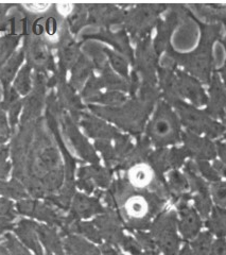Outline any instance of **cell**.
Here are the masks:
<instances>
[{
    "label": "cell",
    "mask_w": 226,
    "mask_h": 255,
    "mask_svg": "<svg viewBox=\"0 0 226 255\" xmlns=\"http://www.w3.org/2000/svg\"><path fill=\"white\" fill-rule=\"evenodd\" d=\"M183 12L192 19L200 29V41L198 46L190 52H179L172 47L171 43L167 45L169 57L184 68V71L197 78L201 83L209 85L215 69L214 45L221 39L222 25L219 22H203L186 7Z\"/></svg>",
    "instance_id": "cell-1"
},
{
    "label": "cell",
    "mask_w": 226,
    "mask_h": 255,
    "mask_svg": "<svg viewBox=\"0 0 226 255\" xmlns=\"http://www.w3.org/2000/svg\"><path fill=\"white\" fill-rule=\"evenodd\" d=\"M107 200L118 207L125 225L136 230L147 229L167 201L155 194L134 188L127 181L116 182Z\"/></svg>",
    "instance_id": "cell-2"
},
{
    "label": "cell",
    "mask_w": 226,
    "mask_h": 255,
    "mask_svg": "<svg viewBox=\"0 0 226 255\" xmlns=\"http://www.w3.org/2000/svg\"><path fill=\"white\" fill-rule=\"evenodd\" d=\"M169 101L177 110L181 125L188 131L198 135L203 134L205 137L211 139L223 136V124L215 121L205 111H201L197 107L189 105L181 97H175Z\"/></svg>",
    "instance_id": "cell-3"
},
{
    "label": "cell",
    "mask_w": 226,
    "mask_h": 255,
    "mask_svg": "<svg viewBox=\"0 0 226 255\" xmlns=\"http://www.w3.org/2000/svg\"><path fill=\"white\" fill-rule=\"evenodd\" d=\"M181 122L170 106L161 103L157 114L149 127V135L158 147L176 145L182 138Z\"/></svg>",
    "instance_id": "cell-4"
},
{
    "label": "cell",
    "mask_w": 226,
    "mask_h": 255,
    "mask_svg": "<svg viewBox=\"0 0 226 255\" xmlns=\"http://www.w3.org/2000/svg\"><path fill=\"white\" fill-rule=\"evenodd\" d=\"M126 181L134 188L155 194L165 200L170 197L167 182L163 174L157 172L146 162L136 163L128 167Z\"/></svg>",
    "instance_id": "cell-5"
},
{
    "label": "cell",
    "mask_w": 226,
    "mask_h": 255,
    "mask_svg": "<svg viewBox=\"0 0 226 255\" xmlns=\"http://www.w3.org/2000/svg\"><path fill=\"white\" fill-rule=\"evenodd\" d=\"M152 237L164 255H177L181 239L177 234V213L165 211L158 215L152 226Z\"/></svg>",
    "instance_id": "cell-6"
},
{
    "label": "cell",
    "mask_w": 226,
    "mask_h": 255,
    "mask_svg": "<svg viewBox=\"0 0 226 255\" xmlns=\"http://www.w3.org/2000/svg\"><path fill=\"white\" fill-rule=\"evenodd\" d=\"M173 199L177 210V230L185 242H191L201 233L202 218L195 207L189 205L192 200L190 191Z\"/></svg>",
    "instance_id": "cell-7"
},
{
    "label": "cell",
    "mask_w": 226,
    "mask_h": 255,
    "mask_svg": "<svg viewBox=\"0 0 226 255\" xmlns=\"http://www.w3.org/2000/svg\"><path fill=\"white\" fill-rule=\"evenodd\" d=\"M182 141L184 143L183 149L187 156L193 161H215L218 153L216 142L211 138L201 136L188 130L182 132Z\"/></svg>",
    "instance_id": "cell-8"
},
{
    "label": "cell",
    "mask_w": 226,
    "mask_h": 255,
    "mask_svg": "<svg viewBox=\"0 0 226 255\" xmlns=\"http://www.w3.org/2000/svg\"><path fill=\"white\" fill-rule=\"evenodd\" d=\"M175 89L180 97L189 100L192 106L199 108L207 105L208 95L205 93L202 83L186 71L175 70Z\"/></svg>",
    "instance_id": "cell-9"
},
{
    "label": "cell",
    "mask_w": 226,
    "mask_h": 255,
    "mask_svg": "<svg viewBox=\"0 0 226 255\" xmlns=\"http://www.w3.org/2000/svg\"><path fill=\"white\" fill-rule=\"evenodd\" d=\"M208 102L204 111L215 121H222L226 114V89L217 71L208 85Z\"/></svg>",
    "instance_id": "cell-10"
},
{
    "label": "cell",
    "mask_w": 226,
    "mask_h": 255,
    "mask_svg": "<svg viewBox=\"0 0 226 255\" xmlns=\"http://www.w3.org/2000/svg\"><path fill=\"white\" fill-rule=\"evenodd\" d=\"M95 223L101 231L102 236L111 244H121L123 235L119 228V221L114 214H107L95 220Z\"/></svg>",
    "instance_id": "cell-11"
},
{
    "label": "cell",
    "mask_w": 226,
    "mask_h": 255,
    "mask_svg": "<svg viewBox=\"0 0 226 255\" xmlns=\"http://www.w3.org/2000/svg\"><path fill=\"white\" fill-rule=\"evenodd\" d=\"M205 226L213 235L218 238L226 237V210L219 206H213L211 215L206 219Z\"/></svg>",
    "instance_id": "cell-12"
},
{
    "label": "cell",
    "mask_w": 226,
    "mask_h": 255,
    "mask_svg": "<svg viewBox=\"0 0 226 255\" xmlns=\"http://www.w3.org/2000/svg\"><path fill=\"white\" fill-rule=\"evenodd\" d=\"M110 179H111V174L107 170L101 169V168H96V167L85 168L81 171V187L84 188L87 191H92L93 180L97 183V184H99L101 186H107L109 184Z\"/></svg>",
    "instance_id": "cell-13"
},
{
    "label": "cell",
    "mask_w": 226,
    "mask_h": 255,
    "mask_svg": "<svg viewBox=\"0 0 226 255\" xmlns=\"http://www.w3.org/2000/svg\"><path fill=\"white\" fill-rule=\"evenodd\" d=\"M167 186L170 196L175 198L189 191V183L185 174L180 170H171L168 174Z\"/></svg>",
    "instance_id": "cell-14"
},
{
    "label": "cell",
    "mask_w": 226,
    "mask_h": 255,
    "mask_svg": "<svg viewBox=\"0 0 226 255\" xmlns=\"http://www.w3.org/2000/svg\"><path fill=\"white\" fill-rule=\"evenodd\" d=\"M66 249L70 255H101L99 249L81 237H70L66 242Z\"/></svg>",
    "instance_id": "cell-15"
},
{
    "label": "cell",
    "mask_w": 226,
    "mask_h": 255,
    "mask_svg": "<svg viewBox=\"0 0 226 255\" xmlns=\"http://www.w3.org/2000/svg\"><path fill=\"white\" fill-rule=\"evenodd\" d=\"M102 211V207L95 199L78 195L75 201V212L81 217H88L91 215Z\"/></svg>",
    "instance_id": "cell-16"
},
{
    "label": "cell",
    "mask_w": 226,
    "mask_h": 255,
    "mask_svg": "<svg viewBox=\"0 0 226 255\" xmlns=\"http://www.w3.org/2000/svg\"><path fill=\"white\" fill-rule=\"evenodd\" d=\"M213 243L214 235L208 231H205V232H201L195 239H192L189 245L195 255H209Z\"/></svg>",
    "instance_id": "cell-17"
},
{
    "label": "cell",
    "mask_w": 226,
    "mask_h": 255,
    "mask_svg": "<svg viewBox=\"0 0 226 255\" xmlns=\"http://www.w3.org/2000/svg\"><path fill=\"white\" fill-rule=\"evenodd\" d=\"M209 191L216 205L226 210V182L220 180L212 183Z\"/></svg>",
    "instance_id": "cell-18"
},
{
    "label": "cell",
    "mask_w": 226,
    "mask_h": 255,
    "mask_svg": "<svg viewBox=\"0 0 226 255\" xmlns=\"http://www.w3.org/2000/svg\"><path fill=\"white\" fill-rule=\"evenodd\" d=\"M199 173L202 178H204L208 182H218L221 180V175L218 173L215 167L208 163V161H195Z\"/></svg>",
    "instance_id": "cell-19"
},
{
    "label": "cell",
    "mask_w": 226,
    "mask_h": 255,
    "mask_svg": "<svg viewBox=\"0 0 226 255\" xmlns=\"http://www.w3.org/2000/svg\"><path fill=\"white\" fill-rule=\"evenodd\" d=\"M136 238L138 241V244L140 245L141 248L146 249V251H151V250H156V244L153 239L152 236L144 234L142 232H138L136 234Z\"/></svg>",
    "instance_id": "cell-20"
},
{
    "label": "cell",
    "mask_w": 226,
    "mask_h": 255,
    "mask_svg": "<svg viewBox=\"0 0 226 255\" xmlns=\"http://www.w3.org/2000/svg\"><path fill=\"white\" fill-rule=\"evenodd\" d=\"M79 230H81V233H83L87 238L92 239L96 243L101 242V236L98 231H97L90 223H81L79 226Z\"/></svg>",
    "instance_id": "cell-21"
},
{
    "label": "cell",
    "mask_w": 226,
    "mask_h": 255,
    "mask_svg": "<svg viewBox=\"0 0 226 255\" xmlns=\"http://www.w3.org/2000/svg\"><path fill=\"white\" fill-rule=\"evenodd\" d=\"M121 245H122L123 249L125 251L131 253L132 255H141V247L138 243L135 242L133 238L123 237L122 242H121Z\"/></svg>",
    "instance_id": "cell-22"
},
{
    "label": "cell",
    "mask_w": 226,
    "mask_h": 255,
    "mask_svg": "<svg viewBox=\"0 0 226 255\" xmlns=\"http://www.w3.org/2000/svg\"><path fill=\"white\" fill-rule=\"evenodd\" d=\"M209 255H226V239L217 238L214 241Z\"/></svg>",
    "instance_id": "cell-23"
},
{
    "label": "cell",
    "mask_w": 226,
    "mask_h": 255,
    "mask_svg": "<svg viewBox=\"0 0 226 255\" xmlns=\"http://www.w3.org/2000/svg\"><path fill=\"white\" fill-rule=\"evenodd\" d=\"M99 149H100V151L103 153L104 157H106V159H107V161H108L109 163H113V162H114L115 155H114V153H113L112 148H111L110 146L106 145V143H100Z\"/></svg>",
    "instance_id": "cell-24"
},
{
    "label": "cell",
    "mask_w": 226,
    "mask_h": 255,
    "mask_svg": "<svg viewBox=\"0 0 226 255\" xmlns=\"http://www.w3.org/2000/svg\"><path fill=\"white\" fill-rule=\"evenodd\" d=\"M216 147H217V153L220 156L221 162L226 165V142L217 141Z\"/></svg>",
    "instance_id": "cell-25"
},
{
    "label": "cell",
    "mask_w": 226,
    "mask_h": 255,
    "mask_svg": "<svg viewBox=\"0 0 226 255\" xmlns=\"http://www.w3.org/2000/svg\"><path fill=\"white\" fill-rule=\"evenodd\" d=\"M213 166L215 167V169L218 171V173L221 175V177L226 178V165L224 163H222L221 161H217V159H215Z\"/></svg>",
    "instance_id": "cell-26"
},
{
    "label": "cell",
    "mask_w": 226,
    "mask_h": 255,
    "mask_svg": "<svg viewBox=\"0 0 226 255\" xmlns=\"http://www.w3.org/2000/svg\"><path fill=\"white\" fill-rule=\"evenodd\" d=\"M102 255H118L117 251L113 248L111 245H103L101 246V250H100Z\"/></svg>",
    "instance_id": "cell-27"
},
{
    "label": "cell",
    "mask_w": 226,
    "mask_h": 255,
    "mask_svg": "<svg viewBox=\"0 0 226 255\" xmlns=\"http://www.w3.org/2000/svg\"><path fill=\"white\" fill-rule=\"evenodd\" d=\"M177 255H195V253H193L190 245L187 242H185V244L183 245L182 248H180L179 254H177Z\"/></svg>",
    "instance_id": "cell-28"
},
{
    "label": "cell",
    "mask_w": 226,
    "mask_h": 255,
    "mask_svg": "<svg viewBox=\"0 0 226 255\" xmlns=\"http://www.w3.org/2000/svg\"><path fill=\"white\" fill-rule=\"evenodd\" d=\"M216 71L218 73V75L220 76V78L222 80V83H223V85L225 86V89H226V66L223 65L221 68L216 69Z\"/></svg>",
    "instance_id": "cell-29"
},
{
    "label": "cell",
    "mask_w": 226,
    "mask_h": 255,
    "mask_svg": "<svg viewBox=\"0 0 226 255\" xmlns=\"http://www.w3.org/2000/svg\"><path fill=\"white\" fill-rule=\"evenodd\" d=\"M220 43L223 45L224 49H225V62H224V65L226 66V34H225V36L223 38L220 39Z\"/></svg>",
    "instance_id": "cell-30"
},
{
    "label": "cell",
    "mask_w": 226,
    "mask_h": 255,
    "mask_svg": "<svg viewBox=\"0 0 226 255\" xmlns=\"http://www.w3.org/2000/svg\"><path fill=\"white\" fill-rule=\"evenodd\" d=\"M141 255H159V254L156 250H151V251H146L144 253H142Z\"/></svg>",
    "instance_id": "cell-31"
},
{
    "label": "cell",
    "mask_w": 226,
    "mask_h": 255,
    "mask_svg": "<svg viewBox=\"0 0 226 255\" xmlns=\"http://www.w3.org/2000/svg\"><path fill=\"white\" fill-rule=\"evenodd\" d=\"M223 122V126H224V134H223V138L226 140V114L224 116V118L222 119Z\"/></svg>",
    "instance_id": "cell-32"
}]
</instances>
